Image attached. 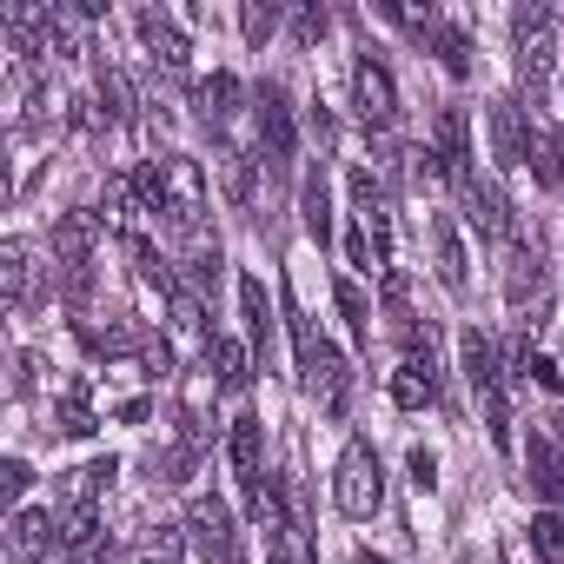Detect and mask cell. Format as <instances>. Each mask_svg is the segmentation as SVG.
I'll return each instance as SVG.
<instances>
[{
	"instance_id": "e575fe53",
	"label": "cell",
	"mask_w": 564,
	"mask_h": 564,
	"mask_svg": "<svg viewBox=\"0 0 564 564\" xmlns=\"http://www.w3.org/2000/svg\"><path fill=\"white\" fill-rule=\"evenodd\" d=\"M61 432H67V438H87V432H94V412H87V386H74V392L61 399Z\"/></svg>"
},
{
	"instance_id": "ab89813d",
	"label": "cell",
	"mask_w": 564,
	"mask_h": 564,
	"mask_svg": "<svg viewBox=\"0 0 564 564\" xmlns=\"http://www.w3.org/2000/svg\"><path fill=\"white\" fill-rule=\"evenodd\" d=\"M0 485H8V498H21V491L34 485V471H28V458H8V471H0Z\"/></svg>"
},
{
	"instance_id": "f546056e",
	"label": "cell",
	"mask_w": 564,
	"mask_h": 564,
	"mask_svg": "<svg viewBox=\"0 0 564 564\" xmlns=\"http://www.w3.org/2000/svg\"><path fill=\"white\" fill-rule=\"evenodd\" d=\"M531 551H538V564H564V518L557 511L531 518Z\"/></svg>"
},
{
	"instance_id": "ac0fdd59",
	"label": "cell",
	"mask_w": 564,
	"mask_h": 564,
	"mask_svg": "<svg viewBox=\"0 0 564 564\" xmlns=\"http://www.w3.org/2000/svg\"><path fill=\"white\" fill-rule=\"evenodd\" d=\"M0 293H8L14 313L34 306V252H28V239H8V246H0Z\"/></svg>"
},
{
	"instance_id": "9a60e30c",
	"label": "cell",
	"mask_w": 564,
	"mask_h": 564,
	"mask_svg": "<svg viewBox=\"0 0 564 564\" xmlns=\"http://www.w3.org/2000/svg\"><path fill=\"white\" fill-rule=\"evenodd\" d=\"M491 153H498L505 173L524 166V153H531V127H524L518 100H491Z\"/></svg>"
},
{
	"instance_id": "60d3db41",
	"label": "cell",
	"mask_w": 564,
	"mask_h": 564,
	"mask_svg": "<svg viewBox=\"0 0 564 564\" xmlns=\"http://www.w3.org/2000/svg\"><path fill=\"white\" fill-rule=\"evenodd\" d=\"M359 564H386V557H372V551H359Z\"/></svg>"
},
{
	"instance_id": "7c38bea8",
	"label": "cell",
	"mask_w": 564,
	"mask_h": 564,
	"mask_svg": "<svg viewBox=\"0 0 564 564\" xmlns=\"http://www.w3.org/2000/svg\"><path fill=\"white\" fill-rule=\"evenodd\" d=\"M133 28H140V41H147V54L166 67V74H180L186 61H193V41L173 28V14H160V8H140L133 14Z\"/></svg>"
},
{
	"instance_id": "d6986e66",
	"label": "cell",
	"mask_w": 564,
	"mask_h": 564,
	"mask_svg": "<svg viewBox=\"0 0 564 564\" xmlns=\"http://www.w3.org/2000/svg\"><path fill=\"white\" fill-rule=\"evenodd\" d=\"M432 259H438V286L458 300L465 293V239L452 219H432Z\"/></svg>"
},
{
	"instance_id": "1f68e13d",
	"label": "cell",
	"mask_w": 564,
	"mask_h": 564,
	"mask_svg": "<svg viewBox=\"0 0 564 564\" xmlns=\"http://www.w3.org/2000/svg\"><path fill=\"white\" fill-rule=\"evenodd\" d=\"M405 293H412V286H405V272H386V319H392V333H399V339H412V326H419Z\"/></svg>"
},
{
	"instance_id": "f35d334b",
	"label": "cell",
	"mask_w": 564,
	"mask_h": 564,
	"mask_svg": "<svg viewBox=\"0 0 564 564\" xmlns=\"http://www.w3.org/2000/svg\"><path fill=\"white\" fill-rule=\"evenodd\" d=\"M412 485H419V491H432V485H438V458H432L425 445L412 452Z\"/></svg>"
},
{
	"instance_id": "8d00e7d4",
	"label": "cell",
	"mask_w": 564,
	"mask_h": 564,
	"mask_svg": "<svg viewBox=\"0 0 564 564\" xmlns=\"http://www.w3.org/2000/svg\"><path fill=\"white\" fill-rule=\"evenodd\" d=\"M326 28H333V14H326V8H300L293 41H300V47H319V41H326Z\"/></svg>"
},
{
	"instance_id": "83f0119b",
	"label": "cell",
	"mask_w": 564,
	"mask_h": 564,
	"mask_svg": "<svg viewBox=\"0 0 564 564\" xmlns=\"http://www.w3.org/2000/svg\"><path fill=\"white\" fill-rule=\"evenodd\" d=\"M232 107H239V80H232V74H213V80H199V120H206V127H219Z\"/></svg>"
},
{
	"instance_id": "484cf974",
	"label": "cell",
	"mask_w": 564,
	"mask_h": 564,
	"mask_svg": "<svg viewBox=\"0 0 564 564\" xmlns=\"http://www.w3.org/2000/svg\"><path fill=\"white\" fill-rule=\"evenodd\" d=\"M425 41H432V54H438V67H445L452 80H465V74H471V41H465L458 28H432Z\"/></svg>"
},
{
	"instance_id": "277c9868",
	"label": "cell",
	"mask_w": 564,
	"mask_h": 564,
	"mask_svg": "<svg viewBox=\"0 0 564 564\" xmlns=\"http://www.w3.org/2000/svg\"><path fill=\"white\" fill-rule=\"evenodd\" d=\"M339 511L346 518H372L379 505H386V471H379V452L366 445V438H346V452H339Z\"/></svg>"
},
{
	"instance_id": "3957f363",
	"label": "cell",
	"mask_w": 564,
	"mask_h": 564,
	"mask_svg": "<svg viewBox=\"0 0 564 564\" xmlns=\"http://www.w3.org/2000/svg\"><path fill=\"white\" fill-rule=\"evenodd\" d=\"M94 246H100V213L74 206V213L54 219V265H61V279H67V300H74V306L87 300V259H94Z\"/></svg>"
},
{
	"instance_id": "44dd1931",
	"label": "cell",
	"mask_w": 564,
	"mask_h": 564,
	"mask_svg": "<svg viewBox=\"0 0 564 564\" xmlns=\"http://www.w3.org/2000/svg\"><path fill=\"white\" fill-rule=\"evenodd\" d=\"M524 166L538 173V186H564V140H557L551 127H538V120H531V153H524Z\"/></svg>"
},
{
	"instance_id": "e0dca14e",
	"label": "cell",
	"mask_w": 564,
	"mask_h": 564,
	"mask_svg": "<svg viewBox=\"0 0 564 564\" xmlns=\"http://www.w3.org/2000/svg\"><path fill=\"white\" fill-rule=\"evenodd\" d=\"M226 452H232V478H239V485H246V498H252V491L265 485V478H259V452H265V425H259L252 412H239V419H232V438H226Z\"/></svg>"
},
{
	"instance_id": "7402d4cb",
	"label": "cell",
	"mask_w": 564,
	"mask_h": 564,
	"mask_svg": "<svg viewBox=\"0 0 564 564\" xmlns=\"http://www.w3.org/2000/svg\"><path fill=\"white\" fill-rule=\"evenodd\" d=\"M239 313H246V339H252V359H265V339H272V313H265V286L246 272L239 279Z\"/></svg>"
},
{
	"instance_id": "ffe728a7",
	"label": "cell",
	"mask_w": 564,
	"mask_h": 564,
	"mask_svg": "<svg viewBox=\"0 0 564 564\" xmlns=\"http://www.w3.org/2000/svg\"><path fill=\"white\" fill-rule=\"evenodd\" d=\"M127 259H133V279H140V286H147V293H160V300H173V293H180V279L166 272V259L153 252V239H140V232H127Z\"/></svg>"
},
{
	"instance_id": "cb8c5ba5",
	"label": "cell",
	"mask_w": 564,
	"mask_h": 564,
	"mask_svg": "<svg viewBox=\"0 0 564 564\" xmlns=\"http://www.w3.org/2000/svg\"><path fill=\"white\" fill-rule=\"evenodd\" d=\"M551 61H557V47H551V41H531V47H518V80H524V94H531V107L544 100V80H551Z\"/></svg>"
},
{
	"instance_id": "d590c367",
	"label": "cell",
	"mask_w": 564,
	"mask_h": 564,
	"mask_svg": "<svg viewBox=\"0 0 564 564\" xmlns=\"http://www.w3.org/2000/svg\"><path fill=\"white\" fill-rule=\"evenodd\" d=\"M544 28H551V8H544V0H531V8H518V14H511V34H518V47L544 41Z\"/></svg>"
},
{
	"instance_id": "5bb4252c",
	"label": "cell",
	"mask_w": 564,
	"mask_h": 564,
	"mask_svg": "<svg viewBox=\"0 0 564 564\" xmlns=\"http://www.w3.org/2000/svg\"><path fill=\"white\" fill-rule=\"evenodd\" d=\"M252 346H239V339H206V372H213V392H246L252 386Z\"/></svg>"
},
{
	"instance_id": "4fadbf2b",
	"label": "cell",
	"mask_w": 564,
	"mask_h": 564,
	"mask_svg": "<svg viewBox=\"0 0 564 564\" xmlns=\"http://www.w3.org/2000/svg\"><path fill=\"white\" fill-rule=\"evenodd\" d=\"M432 153H438V166H445L452 186L471 180V147H465V113H458V107H445V113L432 120Z\"/></svg>"
},
{
	"instance_id": "52a82bcc",
	"label": "cell",
	"mask_w": 564,
	"mask_h": 564,
	"mask_svg": "<svg viewBox=\"0 0 564 564\" xmlns=\"http://www.w3.org/2000/svg\"><path fill=\"white\" fill-rule=\"evenodd\" d=\"M352 213H359V232H366L379 272H392V206H386V193H379V180L366 166L352 173Z\"/></svg>"
},
{
	"instance_id": "7a4b0ae2",
	"label": "cell",
	"mask_w": 564,
	"mask_h": 564,
	"mask_svg": "<svg viewBox=\"0 0 564 564\" xmlns=\"http://www.w3.org/2000/svg\"><path fill=\"white\" fill-rule=\"evenodd\" d=\"M458 352H465V386H471V399H478V412H485L491 445L511 452V405H505V366H498V346L471 326V333L458 339Z\"/></svg>"
},
{
	"instance_id": "ba28073f",
	"label": "cell",
	"mask_w": 564,
	"mask_h": 564,
	"mask_svg": "<svg viewBox=\"0 0 564 564\" xmlns=\"http://www.w3.org/2000/svg\"><path fill=\"white\" fill-rule=\"evenodd\" d=\"M524 478H531V491L544 505H564V438L551 425H531V438H524Z\"/></svg>"
},
{
	"instance_id": "8992f818",
	"label": "cell",
	"mask_w": 564,
	"mask_h": 564,
	"mask_svg": "<svg viewBox=\"0 0 564 564\" xmlns=\"http://www.w3.org/2000/svg\"><path fill=\"white\" fill-rule=\"evenodd\" d=\"M352 107H359V120H366L372 133H386V127L399 120V87H392L386 61L359 54V67H352Z\"/></svg>"
},
{
	"instance_id": "2e32d148",
	"label": "cell",
	"mask_w": 564,
	"mask_h": 564,
	"mask_svg": "<svg viewBox=\"0 0 564 564\" xmlns=\"http://www.w3.org/2000/svg\"><path fill=\"white\" fill-rule=\"evenodd\" d=\"M300 379H306V392H313L326 412H339V405H346V359H339V346H326V339H319V352L300 366Z\"/></svg>"
},
{
	"instance_id": "836d02e7",
	"label": "cell",
	"mask_w": 564,
	"mask_h": 564,
	"mask_svg": "<svg viewBox=\"0 0 564 564\" xmlns=\"http://www.w3.org/2000/svg\"><path fill=\"white\" fill-rule=\"evenodd\" d=\"M180 551H186V538H180L173 524H160V531L140 538V557H133V564H180Z\"/></svg>"
},
{
	"instance_id": "4316f807",
	"label": "cell",
	"mask_w": 564,
	"mask_h": 564,
	"mask_svg": "<svg viewBox=\"0 0 564 564\" xmlns=\"http://www.w3.org/2000/svg\"><path fill=\"white\" fill-rule=\"evenodd\" d=\"M94 94H100L107 120H133V87H127V74H120V67H107V61H100V74H94Z\"/></svg>"
},
{
	"instance_id": "30bf717a",
	"label": "cell",
	"mask_w": 564,
	"mask_h": 564,
	"mask_svg": "<svg viewBox=\"0 0 564 564\" xmlns=\"http://www.w3.org/2000/svg\"><path fill=\"white\" fill-rule=\"evenodd\" d=\"M458 213H465V226H471L478 239H511V206H505V193L485 186L478 173L458 186Z\"/></svg>"
},
{
	"instance_id": "d6a6232c",
	"label": "cell",
	"mask_w": 564,
	"mask_h": 564,
	"mask_svg": "<svg viewBox=\"0 0 564 564\" xmlns=\"http://www.w3.org/2000/svg\"><path fill=\"white\" fill-rule=\"evenodd\" d=\"M147 465H153V478H160V485H180V478L193 471V445H186V438H180V445H153V458H147Z\"/></svg>"
},
{
	"instance_id": "9c48e42d",
	"label": "cell",
	"mask_w": 564,
	"mask_h": 564,
	"mask_svg": "<svg viewBox=\"0 0 564 564\" xmlns=\"http://www.w3.org/2000/svg\"><path fill=\"white\" fill-rule=\"evenodd\" d=\"M54 544H61V518H54V511H34V505H14V518H8V551H14V564H47Z\"/></svg>"
},
{
	"instance_id": "6da1fadb",
	"label": "cell",
	"mask_w": 564,
	"mask_h": 564,
	"mask_svg": "<svg viewBox=\"0 0 564 564\" xmlns=\"http://www.w3.org/2000/svg\"><path fill=\"white\" fill-rule=\"evenodd\" d=\"M133 186H140V206L160 213L173 232H199V213H206V173H199V160H186V153L147 160Z\"/></svg>"
},
{
	"instance_id": "74e56055",
	"label": "cell",
	"mask_w": 564,
	"mask_h": 564,
	"mask_svg": "<svg viewBox=\"0 0 564 564\" xmlns=\"http://www.w3.org/2000/svg\"><path fill=\"white\" fill-rule=\"evenodd\" d=\"M140 366H147V379H166V372H173V346H166V339H147V346H140Z\"/></svg>"
},
{
	"instance_id": "8fae6325",
	"label": "cell",
	"mask_w": 564,
	"mask_h": 564,
	"mask_svg": "<svg viewBox=\"0 0 564 564\" xmlns=\"http://www.w3.org/2000/svg\"><path fill=\"white\" fill-rule=\"evenodd\" d=\"M538 293H544V252L531 246V239H518L511 252H505V306H538Z\"/></svg>"
},
{
	"instance_id": "5b68a950",
	"label": "cell",
	"mask_w": 564,
	"mask_h": 564,
	"mask_svg": "<svg viewBox=\"0 0 564 564\" xmlns=\"http://www.w3.org/2000/svg\"><path fill=\"white\" fill-rule=\"evenodd\" d=\"M259 166L272 180L293 166V107H286V87H279V80L259 87Z\"/></svg>"
},
{
	"instance_id": "603a6c76",
	"label": "cell",
	"mask_w": 564,
	"mask_h": 564,
	"mask_svg": "<svg viewBox=\"0 0 564 564\" xmlns=\"http://www.w3.org/2000/svg\"><path fill=\"white\" fill-rule=\"evenodd\" d=\"M300 206H306V232L326 246L333 239V199H326V160L306 173V186H300Z\"/></svg>"
},
{
	"instance_id": "f1b7e54d",
	"label": "cell",
	"mask_w": 564,
	"mask_h": 564,
	"mask_svg": "<svg viewBox=\"0 0 564 564\" xmlns=\"http://www.w3.org/2000/svg\"><path fill=\"white\" fill-rule=\"evenodd\" d=\"M166 313H173V333H186V339H206V300L180 279V293L166 300Z\"/></svg>"
},
{
	"instance_id": "4dcf8cb0",
	"label": "cell",
	"mask_w": 564,
	"mask_h": 564,
	"mask_svg": "<svg viewBox=\"0 0 564 564\" xmlns=\"http://www.w3.org/2000/svg\"><path fill=\"white\" fill-rule=\"evenodd\" d=\"M239 34H246L252 47H265V41L279 34V8H272V0H246V8H239Z\"/></svg>"
},
{
	"instance_id": "d4e9b609",
	"label": "cell",
	"mask_w": 564,
	"mask_h": 564,
	"mask_svg": "<svg viewBox=\"0 0 564 564\" xmlns=\"http://www.w3.org/2000/svg\"><path fill=\"white\" fill-rule=\"evenodd\" d=\"M333 300H339V313H346L352 339H359V346H372V300L359 293V279H339V286H333Z\"/></svg>"
}]
</instances>
